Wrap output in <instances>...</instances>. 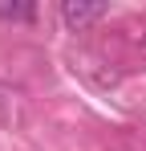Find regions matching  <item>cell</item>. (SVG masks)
I'll return each mask as SVG.
<instances>
[{
  "label": "cell",
  "instance_id": "1",
  "mask_svg": "<svg viewBox=\"0 0 146 151\" xmlns=\"http://www.w3.org/2000/svg\"><path fill=\"white\" fill-rule=\"evenodd\" d=\"M101 17H106L101 4H73V0L61 4V21L69 29H85V25H94V21H101Z\"/></svg>",
  "mask_w": 146,
  "mask_h": 151
},
{
  "label": "cell",
  "instance_id": "2",
  "mask_svg": "<svg viewBox=\"0 0 146 151\" xmlns=\"http://www.w3.org/2000/svg\"><path fill=\"white\" fill-rule=\"evenodd\" d=\"M0 17H8V21H28L33 8H0Z\"/></svg>",
  "mask_w": 146,
  "mask_h": 151
}]
</instances>
